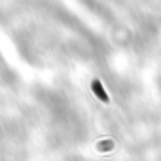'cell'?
Wrapping results in <instances>:
<instances>
[{"label":"cell","mask_w":161,"mask_h":161,"mask_svg":"<svg viewBox=\"0 0 161 161\" xmlns=\"http://www.w3.org/2000/svg\"><path fill=\"white\" fill-rule=\"evenodd\" d=\"M91 89H93V93H95L104 104L110 103V99H108V95H106V91H104V87H103V84L99 82V80H93V82H91Z\"/></svg>","instance_id":"cell-1"}]
</instances>
